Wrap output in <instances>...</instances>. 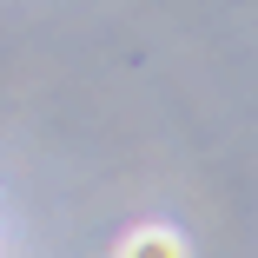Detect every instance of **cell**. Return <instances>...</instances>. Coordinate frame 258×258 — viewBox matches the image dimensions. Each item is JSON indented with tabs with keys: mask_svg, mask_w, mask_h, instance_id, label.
I'll return each mask as SVG.
<instances>
[{
	"mask_svg": "<svg viewBox=\"0 0 258 258\" xmlns=\"http://www.w3.org/2000/svg\"><path fill=\"white\" fill-rule=\"evenodd\" d=\"M119 258H185V238L172 225H139V232H126Z\"/></svg>",
	"mask_w": 258,
	"mask_h": 258,
	"instance_id": "cell-1",
	"label": "cell"
}]
</instances>
